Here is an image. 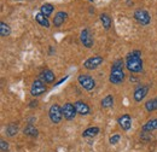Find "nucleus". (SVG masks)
Segmentation results:
<instances>
[{
  "mask_svg": "<svg viewBox=\"0 0 157 152\" xmlns=\"http://www.w3.org/2000/svg\"><path fill=\"white\" fill-rule=\"evenodd\" d=\"M145 109H146V111H149V112L156 111L157 110V97L156 98L150 99V100H147V101L145 103Z\"/></svg>",
  "mask_w": 157,
  "mask_h": 152,
  "instance_id": "24",
  "label": "nucleus"
},
{
  "mask_svg": "<svg viewBox=\"0 0 157 152\" xmlns=\"http://www.w3.org/2000/svg\"><path fill=\"white\" fill-rule=\"evenodd\" d=\"M133 17L141 25H149L150 22H151L150 13L146 10H144V9H138V10H136L134 13H133Z\"/></svg>",
  "mask_w": 157,
  "mask_h": 152,
  "instance_id": "5",
  "label": "nucleus"
},
{
  "mask_svg": "<svg viewBox=\"0 0 157 152\" xmlns=\"http://www.w3.org/2000/svg\"><path fill=\"white\" fill-rule=\"evenodd\" d=\"M36 106H38V101L36 100H32L29 103V108H36Z\"/></svg>",
  "mask_w": 157,
  "mask_h": 152,
  "instance_id": "27",
  "label": "nucleus"
},
{
  "mask_svg": "<svg viewBox=\"0 0 157 152\" xmlns=\"http://www.w3.org/2000/svg\"><path fill=\"white\" fill-rule=\"evenodd\" d=\"M120 139H121V135H120V134H114L113 136H110L109 142H110L111 145H116L118 141H120Z\"/></svg>",
  "mask_w": 157,
  "mask_h": 152,
  "instance_id": "25",
  "label": "nucleus"
},
{
  "mask_svg": "<svg viewBox=\"0 0 157 152\" xmlns=\"http://www.w3.org/2000/svg\"><path fill=\"white\" fill-rule=\"evenodd\" d=\"M23 133H24V135H27V136H29V138H36L38 134H39V131L35 128L34 124L29 123V124H27V126L24 127Z\"/></svg>",
  "mask_w": 157,
  "mask_h": 152,
  "instance_id": "15",
  "label": "nucleus"
},
{
  "mask_svg": "<svg viewBox=\"0 0 157 152\" xmlns=\"http://www.w3.org/2000/svg\"><path fill=\"white\" fill-rule=\"evenodd\" d=\"M75 105V109H76V112L81 116H87V115L91 114V108L88 106L87 103L85 101H81V100H78L74 103Z\"/></svg>",
  "mask_w": 157,
  "mask_h": 152,
  "instance_id": "11",
  "label": "nucleus"
},
{
  "mask_svg": "<svg viewBox=\"0 0 157 152\" xmlns=\"http://www.w3.org/2000/svg\"><path fill=\"white\" fill-rule=\"evenodd\" d=\"M48 117H50V121L55 124H58L59 122L62 121L63 118V111H62V108L59 106L58 104H52L48 109Z\"/></svg>",
  "mask_w": 157,
  "mask_h": 152,
  "instance_id": "3",
  "label": "nucleus"
},
{
  "mask_svg": "<svg viewBox=\"0 0 157 152\" xmlns=\"http://www.w3.org/2000/svg\"><path fill=\"white\" fill-rule=\"evenodd\" d=\"M103 62H104V58L97 55V56H93V57L86 59L83 63V68L87 70H96L103 64Z\"/></svg>",
  "mask_w": 157,
  "mask_h": 152,
  "instance_id": "6",
  "label": "nucleus"
},
{
  "mask_svg": "<svg viewBox=\"0 0 157 152\" xmlns=\"http://www.w3.org/2000/svg\"><path fill=\"white\" fill-rule=\"evenodd\" d=\"M0 150H1V152L9 151V142H7V141H5L4 139H1V140H0Z\"/></svg>",
  "mask_w": 157,
  "mask_h": 152,
  "instance_id": "26",
  "label": "nucleus"
},
{
  "mask_svg": "<svg viewBox=\"0 0 157 152\" xmlns=\"http://www.w3.org/2000/svg\"><path fill=\"white\" fill-rule=\"evenodd\" d=\"M5 132H6V135L10 136V138L15 136L16 134L18 133V124L17 123H9L6 129H5Z\"/></svg>",
  "mask_w": 157,
  "mask_h": 152,
  "instance_id": "19",
  "label": "nucleus"
},
{
  "mask_svg": "<svg viewBox=\"0 0 157 152\" xmlns=\"http://www.w3.org/2000/svg\"><path fill=\"white\" fill-rule=\"evenodd\" d=\"M78 85H80L83 89H86V91H92V89H94V87H96V81H94V78H93L92 76L86 75V74L78 75Z\"/></svg>",
  "mask_w": 157,
  "mask_h": 152,
  "instance_id": "4",
  "label": "nucleus"
},
{
  "mask_svg": "<svg viewBox=\"0 0 157 152\" xmlns=\"http://www.w3.org/2000/svg\"><path fill=\"white\" fill-rule=\"evenodd\" d=\"M156 129H157V118L149 120V121L141 127V131L149 132V133H151V132H154V131H156Z\"/></svg>",
  "mask_w": 157,
  "mask_h": 152,
  "instance_id": "16",
  "label": "nucleus"
},
{
  "mask_svg": "<svg viewBox=\"0 0 157 152\" xmlns=\"http://www.w3.org/2000/svg\"><path fill=\"white\" fill-rule=\"evenodd\" d=\"M99 18H100V22H101V24H103L104 29L109 30V29H110V27H111V23H113L111 17H110L109 15H106V13H101V15L99 16Z\"/></svg>",
  "mask_w": 157,
  "mask_h": 152,
  "instance_id": "22",
  "label": "nucleus"
},
{
  "mask_svg": "<svg viewBox=\"0 0 157 152\" xmlns=\"http://www.w3.org/2000/svg\"><path fill=\"white\" fill-rule=\"evenodd\" d=\"M10 34H11V28H10V25H9L7 23H5V22H1V23H0V35H1V38L10 36Z\"/></svg>",
  "mask_w": 157,
  "mask_h": 152,
  "instance_id": "23",
  "label": "nucleus"
},
{
  "mask_svg": "<svg viewBox=\"0 0 157 152\" xmlns=\"http://www.w3.org/2000/svg\"><path fill=\"white\" fill-rule=\"evenodd\" d=\"M80 41L81 44L86 47V48H91L94 44V40H93V35L91 33V30L88 28H85L81 30V34H80Z\"/></svg>",
  "mask_w": 157,
  "mask_h": 152,
  "instance_id": "8",
  "label": "nucleus"
},
{
  "mask_svg": "<svg viewBox=\"0 0 157 152\" xmlns=\"http://www.w3.org/2000/svg\"><path fill=\"white\" fill-rule=\"evenodd\" d=\"M114 103H115L114 97L111 94H109L101 99V103H100V104H101V108H103V109H109V108H111V106L114 105Z\"/></svg>",
  "mask_w": 157,
  "mask_h": 152,
  "instance_id": "20",
  "label": "nucleus"
},
{
  "mask_svg": "<svg viewBox=\"0 0 157 152\" xmlns=\"http://www.w3.org/2000/svg\"><path fill=\"white\" fill-rule=\"evenodd\" d=\"M55 52V50H53V47H50V55H52Z\"/></svg>",
  "mask_w": 157,
  "mask_h": 152,
  "instance_id": "29",
  "label": "nucleus"
},
{
  "mask_svg": "<svg viewBox=\"0 0 157 152\" xmlns=\"http://www.w3.org/2000/svg\"><path fill=\"white\" fill-rule=\"evenodd\" d=\"M35 21L39 23L41 27H45V28H50V21L46 16H44L41 12H38L35 15Z\"/></svg>",
  "mask_w": 157,
  "mask_h": 152,
  "instance_id": "18",
  "label": "nucleus"
},
{
  "mask_svg": "<svg viewBox=\"0 0 157 152\" xmlns=\"http://www.w3.org/2000/svg\"><path fill=\"white\" fill-rule=\"evenodd\" d=\"M67 78H68V76H65V77H63V78H60V80H59L58 82H56V83H55V86H59V85H60L62 82H64V81H65Z\"/></svg>",
  "mask_w": 157,
  "mask_h": 152,
  "instance_id": "28",
  "label": "nucleus"
},
{
  "mask_svg": "<svg viewBox=\"0 0 157 152\" xmlns=\"http://www.w3.org/2000/svg\"><path fill=\"white\" fill-rule=\"evenodd\" d=\"M39 78L41 81H44L45 83H53L55 80H56V75H55V73L52 70L45 69L39 74Z\"/></svg>",
  "mask_w": 157,
  "mask_h": 152,
  "instance_id": "13",
  "label": "nucleus"
},
{
  "mask_svg": "<svg viewBox=\"0 0 157 152\" xmlns=\"http://www.w3.org/2000/svg\"><path fill=\"white\" fill-rule=\"evenodd\" d=\"M117 123L123 131L127 132V131H129L131 127H132V118H131V116L128 114H124V115H122L121 117H118Z\"/></svg>",
  "mask_w": 157,
  "mask_h": 152,
  "instance_id": "12",
  "label": "nucleus"
},
{
  "mask_svg": "<svg viewBox=\"0 0 157 152\" xmlns=\"http://www.w3.org/2000/svg\"><path fill=\"white\" fill-rule=\"evenodd\" d=\"M53 10H55V7H53L52 4H44V5H41V7H40V12H41L44 16H46V17H50V16L52 15Z\"/></svg>",
  "mask_w": 157,
  "mask_h": 152,
  "instance_id": "21",
  "label": "nucleus"
},
{
  "mask_svg": "<svg viewBox=\"0 0 157 152\" xmlns=\"http://www.w3.org/2000/svg\"><path fill=\"white\" fill-rule=\"evenodd\" d=\"M99 132H100L99 127H90V128H87V129L83 131L82 136L83 138H93V136H97L99 134Z\"/></svg>",
  "mask_w": 157,
  "mask_h": 152,
  "instance_id": "17",
  "label": "nucleus"
},
{
  "mask_svg": "<svg viewBox=\"0 0 157 152\" xmlns=\"http://www.w3.org/2000/svg\"><path fill=\"white\" fill-rule=\"evenodd\" d=\"M124 66L126 63L123 62V59H116L113 65H111V70H110V75H109V81L113 85H121L124 81Z\"/></svg>",
  "mask_w": 157,
  "mask_h": 152,
  "instance_id": "1",
  "label": "nucleus"
},
{
  "mask_svg": "<svg viewBox=\"0 0 157 152\" xmlns=\"http://www.w3.org/2000/svg\"><path fill=\"white\" fill-rule=\"evenodd\" d=\"M147 93H149V86L143 85V86H139V87L136 88L133 98H134V100L137 103H140V101H143L145 99V97L147 95Z\"/></svg>",
  "mask_w": 157,
  "mask_h": 152,
  "instance_id": "10",
  "label": "nucleus"
},
{
  "mask_svg": "<svg viewBox=\"0 0 157 152\" xmlns=\"http://www.w3.org/2000/svg\"><path fill=\"white\" fill-rule=\"evenodd\" d=\"M62 111H63V117L68 121H71L76 117V109H75V105L71 104V103H65L63 106H62Z\"/></svg>",
  "mask_w": 157,
  "mask_h": 152,
  "instance_id": "9",
  "label": "nucleus"
},
{
  "mask_svg": "<svg viewBox=\"0 0 157 152\" xmlns=\"http://www.w3.org/2000/svg\"><path fill=\"white\" fill-rule=\"evenodd\" d=\"M126 69L129 73H140L143 70V59L140 51H132L126 56Z\"/></svg>",
  "mask_w": 157,
  "mask_h": 152,
  "instance_id": "2",
  "label": "nucleus"
},
{
  "mask_svg": "<svg viewBox=\"0 0 157 152\" xmlns=\"http://www.w3.org/2000/svg\"><path fill=\"white\" fill-rule=\"evenodd\" d=\"M68 18V13L67 12H64V11H58L56 15H55V17H53V25L55 27H62V24H64V22L67 21Z\"/></svg>",
  "mask_w": 157,
  "mask_h": 152,
  "instance_id": "14",
  "label": "nucleus"
},
{
  "mask_svg": "<svg viewBox=\"0 0 157 152\" xmlns=\"http://www.w3.org/2000/svg\"><path fill=\"white\" fill-rule=\"evenodd\" d=\"M47 91V87L45 85L44 81H41L40 78H36L33 83H32V87H30V94L33 97H40L45 92Z\"/></svg>",
  "mask_w": 157,
  "mask_h": 152,
  "instance_id": "7",
  "label": "nucleus"
}]
</instances>
